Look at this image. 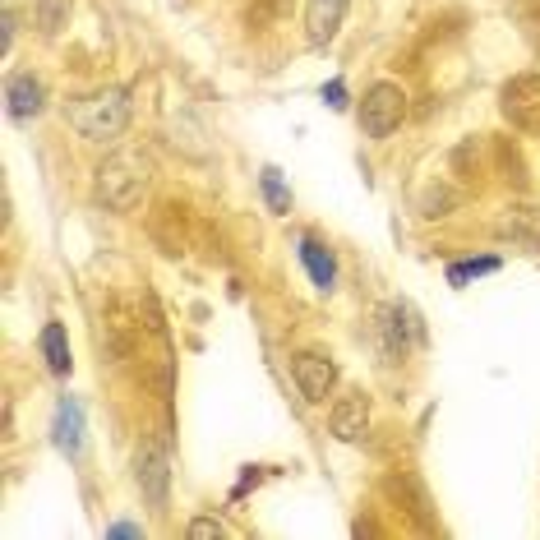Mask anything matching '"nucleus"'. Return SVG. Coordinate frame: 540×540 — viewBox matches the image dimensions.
<instances>
[{"instance_id": "13", "label": "nucleus", "mask_w": 540, "mask_h": 540, "mask_svg": "<svg viewBox=\"0 0 540 540\" xmlns=\"http://www.w3.org/2000/svg\"><path fill=\"white\" fill-rule=\"evenodd\" d=\"M37 347H42V356H47V370L51 374H70V337H65V328L60 324H47L42 328V337H37Z\"/></svg>"}, {"instance_id": "16", "label": "nucleus", "mask_w": 540, "mask_h": 540, "mask_svg": "<svg viewBox=\"0 0 540 540\" xmlns=\"http://www.w3.org/2000/svg\"><path fill=\"white\" fill-rule=\"evenodd\" d=\"M499 268V259H467V264H448V282L453 287H467L471 277H485Z\"/></svg>"}, {"instance_id": "1", "label": "nucleus", "mask_w": 540, "mask_h": 540, "mask_svg": "<svg viewBox=\"0 0 540 540\" xmlns=\"http://www.w3.org/2000/svg\"><path fill=\"white\" fill-rule=\"evenodd\" d=\"M148 176H153V167H148V157L139 153V148H116V153L97 167V199L107 208H116V213H130V208L144 199Z\"/></svg>"}, {"instance_id": "2", "label": "nucleus", "mask_w": 540, "mask_h": 540, "mask_svg": "<svg viewBox=\"0 0 540 540\" xmlns=\"http://www.w3.org/2000/svg\"><path fill=\"white\" fill-rule=\"evenodd\" d=\"M65 116H70V125L84 134V139L107 144V139H116V134L130 125V93H125V88H102V93H93V97H79Z\"/></svg>"}, {"instance_id": "17", "label": "nucleus", "mask_w": 540, "mask_h": 540, "mask_svg": "<svg viewBox=\"0 0 540 540\" xmlns=\"http://www.w3.org/2000/svg\"><path fill=\"white\" fill-rule=\"evenodd\" d=\"M190 536H194V540H204V536H227V527H222V522H213V517H194V522H190Z\"/></svg>"}, {"instance_id": "15", "label": "nucleus", "mask_w": 540, "mask_h": 540, "mask_svg": "<svg viewBox=\"0 0 540 540\" xmlns=\"http://www.w3.org/2000/svg\"><path fill=\"white\" fill-rule=\"evenodd\" d=\"M65 19H70V0H37V24H42V33H60Z\"/></svg>"}, {"instance_id": "10", "label": "nucleus", "mask_w": 540, "mask_h": 540, "mask_svg": "<svg viewBox=\"0 0 540 540\" xmlns=\"http://www.w3.org/2000/svg\"><path fill=\"white\" fill-rule=\"evenodd\" d=\"M51 439H56L60 453H70V457L84 453V407H79V397H60L56 402Z\"/></svg>"}, {"instance_id": "8", "label": "nucleus", "mask_w": 540, "mask_h": 540, "mask_svg": "<svg viewBox=\"0 0 540 540\" xmlns=\"http://www.w3.org/2000/svg\"><path fill=\"white\" fill-rule=\"evenodd\" d=\"M42 107H47V88L37 74H10L5 79V111L14 120H33Z\"/></svg>"}, {"instance_id": "11", "label": "nucleus", "mask_w": 540, "mask_h": 540, "mask_svg": "<svg viewBox=\"0 0 540 540\" xmlns=\"http://www.w3.org/2000/svg\"><path fill=\"white\" fill-rule=\"evenodd\" d=\"M494 231H499V240H513L517 250H540V208H531V204L508 208L494 222Z\"/></svg>"}, {"instance_id": "14", "label": "nucleus", "mask_w": 540, "mask_h": 540, "mask_svg": "<svg viewBox=\"0 0 540 540\" xmlns=\"http://www.w3.org/2000/svg\"><path fill=\"white\" fill-rule=\"evenodd\" d=\"M259 185H264V199H268V208H273V213H291V194H287V185H282V171L264 167Z\"/></svg>"}, {"instance_id": "19", "label": "nucleus", "mask_w": 540, "mask_h": 540, "mask_svg": "<svg viewBox=\"0 0 540 540\" xmlns=\"http://www.w3.org/2000/svg\"><path fill=\"white\" fill-rule=\"evenodd\" d=\"M0 28H5V33H0V47L10 51V47H14V10H5V19H0Z\"/></svg>"}, {"instance_id": "18", "label": "nucleus", "mask_w": 540, "mask_h": 540, "mask_svg": "<svg viewBox=\"0 0 540 540\" xmlns=\"http://www.w3.org/2000/svg\"><path fill=\"white\" fill-rule=\"evenodd\" d=\"M324 102L333 111H342L347 107V84H342V79H333V84H324Z\"/></svg>"}, {"instance_id": "3", "label": "nucleus", "mask_w": 540, "mask_h": 540, "mask_svg": "<svg viewBox=\"0 0 540 540\" xmlns=\"http://www.w3.org/2000/svg\"><path fill=\"white\" fill-rule=\"evenodd\" d=\"M402 116H407V93L397 84H374L360 102V130L370 139H388L402 125Z\"/></svg>"}, {"instance_id": "20", "label": "nucleus", "mask_w": 540, "mask_h": 540, "mask_svg": "<svg viewBox=\"0 0 540 540\" xmlns=\"http://www.w3.org/2000/svg\"><path fill=\"white\" fill-rule=\"evenodd\" d=\"M111 536H144V527H134V522H116V527H111Z\"/></svg>"}, {"instance_id": "4", "label": "nucleus", "mask_w": 540, "mask_h": 540, "mask_svg": "<svg viewBox=\"0 0 540 540\" xmlns=\"http://www.w3.org/2000/svg\"><path fill=\"white\" fill-rule=\"evenodd\" d=\"M291 379H296L305 402H328V393H333V384H337V365L328 356H319V351H300V356L291 360Z\"/></svg>"}, {"instance_id": "12", "label": "nucleus", "mask_w": 540, "mask_h": 540, "mask_svg": "<svg viewBox=\"0 0 540 540\" xmlns=\"http://www.w3.org/2000/svg\"><path fill=\"white\" fill-rule=\"evenodd\" d=\"M300 264L310 268L314 287H319V291H333V282H337V264H333V254H328L314 236H300Z\"/></svg>"}, {"instance_id": "9", "label": "nucleus", "mask_w": 540, "mask_h": 540, "mask_svg": "<svg viewBox=\"0 0 540 540\" xmlns=\"http://www.w3.org/2000/svg\"><path fill=\"white\" fill-rule=\"evenodd\" d=\"M347 5L351 0H310L305 5V37H310V47H328L347 19Z\"/></svg>"}, {"instance_id": "6", "label": "nucleus", "mask_w": 540, "mask_h": 540, "mask_svg": "<svg viewBox=\"0 0 540 540\" xmlns=\"http://www.w3.org/2000/svg\"><path fill=\"white\" fill-rule=\"evenodd\" d=\"M134 480H139V490H144L148 504H167V453H162V444H144L139 448V457H134Z\"/></svg>"}, {"instance_id": "7", "label": "nucleus", "mask_w": 540, "mask_h": 540, "mask_svg": "<svg viewBox=\"0 0 540 540\" xmlns=\"http://www.w3.org/2000/svg\"><path fill=\"white\" fill-rule=\"evenodd\" d=\"M328 425H333V434L342 439V444H360L365 430H370V397H365V393L337 397V407H333V416H328Z\"/></svg>"}, {"instance_id": "5", "label": "nucleus", "mask_w": 540, "mask_h": 540, "mask_svg": "<svg viewBox=\"0 0 540 540\" xmlns=\"http://www.w3.org/2000/svg\"><path fill=\"white\" fill-rule=\"evenodd\" d=\"M504 116L513 120L517 130L527 134H540V79L536 74H522V79H513V84L504 88Z\"/></svg>"}]
</instances>
